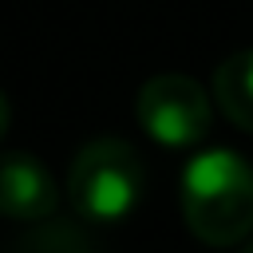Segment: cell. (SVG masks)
<instances>
[{"instance_id": "1", "label": "cell", "mask_w": 253, "mask_h": 253, "mask_svg": "<svg viewBox=\"0 0 253 253\" xmlns=\"http://www.w3.org/2000/svg\"><path fill=\"white\" fill-rule=\"evenodd\" d=\"M182 217L206 245H237L253 233V166L225 150H202L182 170Z\"/></svg>"}, {"instance_id": "2", "label": "cell", "mask_w": 253, "mask_h": 253, "mask_svg": "<svg viewBox=\"0 0 253 253\" xmlns=\"http://www.w3.org/2000/svg\"><path fill=\"white\" fill-rule=\"evenodd\" d=\"M146 190L142 154L126 138H95L67 166V202L83 221L111 225L138 210Z\"/></svg>"}, {"instance_id": "3", "label": "cell", "mask_w": 253, "mask_h": 253, "mask_svg": "<svg viewBox=\"0 0 253 253\" xmlns=\"http://www.w3.org/2000/svg\"><path fill=\"white\" fill-rule=\"evenodd\" d=\"M134 115H138V126L158 146H194L210 134V119H213L206 87L178 71L146 79L138 87Z\"/></svg>"}, {"instance_id": "4", "label": "cell", "mask_w": 253, "mask_h": 253, "mask_svg": "<svg viewBox=\"0 0 253 253\" xmlns=\"http://www.w3.org/2000/svg\"><path fill=\"white\" fill-rule=\"evenodd\" d=\"M59 206V190L51 170L28 154L8 150L0 154V217L8 221H47Z\"/></svg>"}, {"instance_id": "5", "label": "cell", "mask_w": 253, "mask_h": 253, "mask_svg": "<svg viewBox=\"0 0 253 253\" xmlns=\"http://www.w3.org/2000/svg\"><path fill=\"white\" fill-rule=\"evenodd\" d=\"M213 99L225 111V119L253 134V47L233 51L213 71Z\"/></svg>"}, {"instance_id": "6", "label": "cell", "mask_w": 253, "mask_h": 253, "mask_svg": "<svg viewBox=\"0 0 253 253\" xmlns=\"http://www.w3.org/2000/svg\"><path fill=\"white\" fill-rule=\"evenodd\" d=\"M8 123H12V107H8V99H4V91H0V138L8 134Z\"/></svg>"}, {"instance_id": "7", "label": "cell", "mask_w": 253, "mask_h": 253, "mask_svg": "<svg viewBox=\"0 0 253 253\" xmlns=\"http://www.w3.org/2000/svg\"><path fill=\"white\" fill-rule=\"evenodd\" d=\"M241 253H253V241H249V245H245V249H241Z\"/></svg>"}]
</instances>
